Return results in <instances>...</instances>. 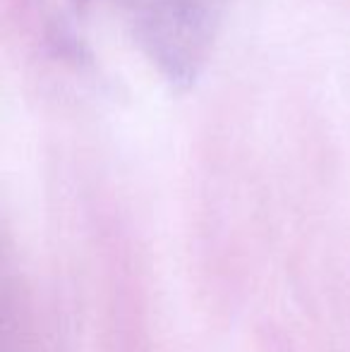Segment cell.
<instances>
[{
  "label": "cell",
  "instance_id": "obj_1",
  "mask_svg": "<svg viewBox=\"0 0 350 352\" xmlns=\"http://www.w3.org/2000/svg\"><path fill=\"white\" fill-rule=\"evenodd\" d=\"M106 3L144 58L173 87H192L214 53L228 0H72Z\"/></svg>",
  "mask_w": 350,
  "mask_h": 352
}]
</instances>
